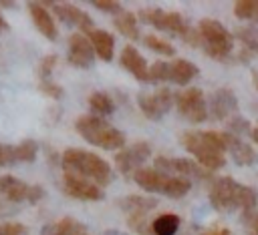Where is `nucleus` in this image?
I'll use <instances>...</instances> for the list:
<instances>
[{"label":"nucleus","instance_id":"1","mask_svg":"<svg viewBox=\"0 0 258 235\" xmlns=\"http://www.w3.org/2000/svg\"><path fill=\"white\" fill-rule=\"evenodd\" d=\"M181 147L206 171H216L226 165V135L216 131H185L179 137Z\"/></svg>","mask_w":258,"mask_h":235},{"label":"nucleus","instance_id":"2","mask_svg":"<svg viewBox=\"0 0 258 235\" xmlns=\"http://www.w3.org/2000/svg\"><path fill=\"white\" fill-rule=\"evenodd\" d=\"M210 205L220 213L250 211L258 205V193L254 187L242 185L232 177H218L212 181L208 193Z\"/></svg>","mask_w":258,"mask_h":235},{"label":"nucleus","instance_id":"3","mask_svg":"<svg viewBox=\"0 0 258 235\" xmlns=\"http://www.w3.org/2000/svg\"><path fill=\"white\" fill-rule=\"evenodd\" d=\"M60 163H62L64 173L89 179L99 187H107L113 181L111 165L105 159H101L99 155L89 153L85 149H77V147L67 149L62 153V157H60Z\"/></svg>","mask_w":258,"mask_h":235},{"label":"nucleus","instance_id":"4","mask_svg":"<svg viewBox=\"0 0 258 235\" xmlns=\"http://www.w3.org/2000/svg\"><path fill=\"white\" fill-rule=\"evenodd\" d=\"M77 133L91 145L113 151V149H123L125 147V135L115 129L111 123H107L103 116L97 114H83L75 123Z\"/></svg>","mask_w":258,"mask_h":235},{"label":"nucleus","instance_id":"5","mask_svg":"<svg viewBox=\"0 0 258 235\" xmlns=\"http://www.w3.org/2000/svg\"><path fill=\"white\" fill-rule=\"evenodd\" d=\"M198 46L216 60H226L234 50V34L214 18H202L198 24Z\"/></svg>","mask_w":258,"mask_h":235},{"label":"nucleus","instance_id":"6","mask_svg":"<svg viewBox=\"0 0 258 235\" xmlns=\"http://www.w3.org/2000/svg\"><path fill=\"white\" fill-rule=\"evenodd\" d=\"M133 181L147 193H159L165 195L169 199H181L185 193H189L191 189V179H183V177H173L167 173L153 169H139L133 173Z\"/></svg>","mask_w":258,"mask_h":235},{"label":"nucleus","instance_id":"7","mask_svg":"<svg viewBox=\"0 0 258 235\" xmlns=\"http://www.w3.org/2000/svg\"><path fill=\"white\" fill-rule=\"evenodd\" d=\"M139 20H143L145 24H151L153 28L161 30V32H169L175 34L177 38L198 46V30H194L179 12H169V10H161V8H143L139 10Z\"/></svg>","mask_w":258,"mask_h":235},{"label":"nucleus","instance_id":"8","mask_svg":"<svg viewBox=\"0 0 258 235\" xmlns=\"http://www.w3.org/2000/svg\"><path fill=\"white\" fill-rule=\"evenodd\" d=\"M0 195L12 203H30L36 205L44 199L46 191L40 185H26L24 181L12 175H0Z\"/></svg>","mask_w":258,"mask_h":235},{"label":"nucleus","instance_id":"9","mask_svg":"<svg viewBox=\"0 0 258 235\" xmlns=\"http://www.w3.org/2000/svg\"><path fill=\"white\" fill-rule=\"evenodd\" d=\"M177 112L189 123H204L208 119V100L198 86H187L175 94Z\"/></svg>","mask_w":258,"mask_h":235},{"label":"nucleus","instance_id":"10","mask_svg":"<svg viewBox=\"0 0 258 235\" xmlns=\"http://www.w3.org/2000/svg\"><path fill=\"white\" fill-rule=\"evenodd\" d=\"M153 167L161 173L173 175V177H183V179H212V171H206L202 165H198L191 159L183 157H155Z\"/></svg>","mask_w":258,"mask_h":235},{"label":"nucleus","instance_id":"11","mask_svg":"<svg viewBox=\"0 0 258 235\" xmlns=\"http://www.w3.org/2000/svg\"><path fill=\"white\" fill-rule=\"evenodd\" d=\"M175 102V94L169 88H159L155 92H143L137 96V104L141 108V112L149 119V121H159L163 119V114L169 112V108Z\"/></svg>","mask_w":258,"mask_h":235},{"label":"nucleus","instance_id":"12","mask_svg":"<svg viewBox=\"0 0 258 235\" xmlns=\"http://www.w3.org/2000/svg\"><path fill=\"white\" fill-rule=\"evenodd\" d=\"M151 157V145L147 141H137L129 147H123L115 153V165L117 171L127 175L131 171H139L141 165Z\"/></svg>","mask_w":258,"mask_h":235},{"label":"nucleus","instance_id":"13","mask_svg":"<svg viewBox=\"0 0 258 235\" xmlns=\"http://www.w3.org/2000/svg\"><path fill=\"white\" fill-rule=\"evenodd\" d=\"M62 191L69 197L79 199V201H101L105 197L103 187H99L93 181L83 179L79 175H71V173L62 175Z\"/></svg>","mask_w":258,"mask_h":235},{"label":"nucleus","instance_id":"14","mask_svg":"<svg viewBox=\"0 0 258 235\" xmlns=\"http://www.w3.org/2000/svg\"><path fill=\"white\" fill-rule=\"evenodd\" d=\"M208 114L216 121H230L232 116L238 114V96L234 94L232 88H218L210 94L208 100Z\"/></svg>","mask_w":258,"mask_h":235},{"label":"nucleus","instance_id":"15","mask_svg":"<svg viewBox=\"0 0 258 235\" xmlns=\"http://www.w3.org/2000/svg\"><path fill=\"white\" fill-rule=\"evenodd\" d=\"M95 50L89 42V38L81 32H73L69 36V52H67V60L77 66V68H83V70H89L93 68L95 64Z\"/></svg>","mask_w":258,"mask_h":235},{"label":"nucleus","instance_id":"16","mask_svg":"<svg viewBox=\"0 0 258 235\" xmlns=\"http://www.w3.org/2000/svg\"><path fill=\"white\" fill-rule=\"evenodd\" d=\"M226 147H228V153L232 157V161L238 165V167H254L258 165V153L256 149H252L248 143H244L240 137H234L230 133H226Z\"/></svg>","mask_w":258,"mask_h":235},{"label":"nucleus","instance_id":"17","mask_svg":"<svg viewBox=\"0 0 258 235\" xmlns=\"http://www.w3.org/2000/svg\"><path fill=\"white\" fill-rule=\"evenodd\" d=\"M52 12L58 20H62L67 26H77V28H83V30H93V18L81 10L79 6H73V4H56L52 2Z\"/></svg>","mask_w":258,"mask_h":235},{"label":"nucleus","instance_id":"18","mask_svg":"<svg viewBox=\"0 0 258 235\" xmlns=\"http://www.w3.org/2000/svg\"><path fill=\"white\" fill-rule=\"evenodd\" d=\"M119 62H121V66H123L131 76H135V78L141 80V82H149V66H147V60L137 52L135 46L127 44V46L121 50Z\"/></svg>","mask_w":258,"mask_h":235},{"label":"nucleus","instance_id":"19","mask_svg":"<svg viewBox=\"0 0 258 235\" xmlns=\"http://www.w3.org/2000/svg\"><path fill=\"white\" fill-rule=\"evenodd\" d=\"M28 10H30V16H32V22H34L36 30L42 36H46L48 40H56L58 30H56L52 14L44 8V4L42 2H28Z\"/></svg>","mask_w":258,"mask_h":235},{"label":"nucleus","instance_id":"20","mask_svg":"<svg viewBox=\"0 0 258 235\" xmlns=\"http://www.w3.org/2000/svg\"><path fill=\"white\" fill-rule=\"evenodd\" d=\"M87 38H89L95 54L101 60L109 62L113 58V52H115V38H113V34H109L107 30H101V28H93V30L87 32Z\"/></svg>","mask_w":258,"mask_h":235},{"label":"nucleus","instance_id":"21","mask_svg":"<svg viewBox=\"0 0 258 235\" xmlns=\"http://www.w3.org/2000/svg\"><path fill=\"white\" fill-rule=\"evenodd\" d=\"M40 235H85V225L75 217H60L40 229Z\"/></svg>","mask_w":258,"mask_h":235},{"label":"nucleus","instance_id":"22","mask_svg":"<svg viewBox=\"0 0 258 235\" xmlns=\"http://www.w3.org/2000/svg\"><path fill=\"white\" fill-rule=\"evenodd\" d=\"M200 74L198 66L191 62V60H185V58H177L169 64V82H175V84H189L196 76Z\"/></svg>","mask_w":258,"mask_h":235},{"label":"nucleus","instance_id":"23","mask_svg":"<svg viewBox=\"0 0 258 235\" xmlns=\"http://www.w3.org/2000/svg\"><path fill=\"white\" fill-rule=\"evenodd\" d=\"M117 205L123 211H127V215H149V211L157 207V199L155 197H141V195H127Z\"/></svg>","mask_w":258,"mask_h":235},{"label":"nucleus","instance_id":"24","mask_svg":"<svg viewBox=\"0 0 258 235\" xmlns=\"http://www.w3.org/2000/svg\"><path fill=\"white\" fill-rule=\"evenodd\" d=\"M179 225H181L179 215H175V213H161L159 217L153 219L151 233L153 235H175Z\"/></svg>","mask_w":258,"mask_h":235},{"label":"nucleus","instance_id":"25","mask_svg":"<svg viewBox=\"0 0 258 235\" xmlns=\"http://www.w3.org/2000/svg\"><path fill=\"white\" fill-rule=\"evenodd\" d=\"M113 26L117 28V32H121L123 36L131 38V40H137L139 38V28H137V16L133 12H127L123 10L121 14H117L113 18Z\"/></svg>","mask_w":258,"mask_h":235},{"label":"nucleus","instance_id":"26","mask_svg":"<svg viewBox=\"0 0 258 235\" xmlns=\"http://www.w3.org/2000/svg\"><path fill=\"white\" fill-rule=\"evenodd\" d=\"M89 106H91L99 116H109V114L115 112V100H113L107 92H101V90H97V92H93V94L89 96Z\"/></svg>","mask_w":258,"mask_h":235},{"label":"nucleus","instance_id":"27","mask_svg":"<svg viewBox=\"0 0 258 235\" xmlns=\"http://www.w3.org/2000/svg\"><path fill=\"white\" fill-rule=\"evenodd\" d=\"M234 16L248 20L250 24L258 22V0H238L234 2Z\"/></svg>","mask_w":258,"mask_h":235},{"label":"nucleus","instance_id":"28","mask_svg":"<svg viewBox=\"0 0 258 235\" xmlns=\"http://www.w3.org/2000/svg\"><path fill=\"white\" fill-rule=\"evenodd\" d=\"M234 36L240 38V42L244 44V50L258 54V22H256V24H250V26L238 28V30L234 32Z\"/></svg>","mask_w":258,"mask_h":235},{"label":"nucleus","instance_id":"29","mask_svg":"<svg viewBox=\"0 0 258 235\" xmlns=\"http://www.w3.org/2000/svg\"><path fill=\"white\" fill-rule=\"evenodd\" d=\"M16 151V161L18 163H34L38 155V143L32 139H24L18 145H14Z\"/></svg>","mask_w":258,"mask_h":235},{"label":"nucleus","instance_id":"30","mask_svg":"<svg viewBox=\"0 0 258 235\" xmlns=\"http://www.w3.org/2000/svg\"><path fill=\"white\" fill-rule=\"evenodd\" d=\"M143 44H145L149 50H153V52H157V54H163V56H173V54H175V46H173L169 40H165V38H161V36H155V34L143 36Z\"/></svg>","mask_w":258,"mask_h":235},{"label":"nucleus","instance_id":"31","mask_svg":"<svg viewBox=\"0 0 258 235\" xmlns=\"http://www.w3.org/2000/svg\"><path fill=\"white\" fill-rule=\"evenodd\" d=\"M252 129H254V127L250 125V121L244 119V116H240V114H236V116H232L230 121H226V133H230V135H234V137L250 135Z\"/></svg>","mask_w":258,"mask_h":235},{"label":"nucleus","instance_id":"32","mask_svg":"<svg viewBox=\"0 0 258 235\" xmlns=\"http://www.w3.org/2000/svg\"><path fill=\"white\" fill-rule=\"evenodd\" d=\"M149 82H169V62H153V66H149Z\"/></svg>","mask_w":258,"mask_h":235},{"label":"nucleus","instance_id":"33","mask_svg":"<svg viewBox=\"0 0 258 235\" xmlns=\"http://www.w3.org/2000/svg\"><path fill=\"white\" fill-rule=\"evenodd\" d=\"M242 227L246 235H258V209H250V211H242Z\"/></svg>","mask_w":258,"mask_h":235},{"label":"nucleus","instance_id":"34","mask_svg":"<svg viewBox=\"0 0 258 235\" xmlns=\"http://www.w3.org/2000/svg\"><path fill=\"white\" fill-rule=\"evenodd\" d=\"M38 88L46 94V96H50V98H54V100H58V98H62V94H64V90H62V86L58 84V82H54L52 78H46V80H40V84H38Z\"/></svg>","mask_w":258,"mask_h":235},{"label":"nucleus","instance_id":"35","mask_svg":"<svg viewBox=\"0 0 258 235\" xmlns=\"http://www.w3.org/2000/svg\"><path fill=\"white\" fill-rule=\"evenodd\" d=\"M89 4H93L97 10H101V12H107V14H121L123 12V8H121V4L119 2H115V0H91Z\"/></svg>","mask_w":258,"mask_h":235},{"label":"nucleus","instance_id":"36","mask_svg":"<svg viewBox=\"0 0 258 235\" xmlns=\"http://www.w3.org/2000/svg\"><path fill=\"white\" fill-rule=\"evenodd\" d=\"M54 66H56V54H46V56L40 60V64H38V76H40V80L50 78Z\"/></svg>","mask_w":258,"mask_h":235},{"label":"nucleus","instance_id":"37","mask_svg":"<svg viewBox=\"0 0 258 235\" xmlns=\"http://www.w3.org/2000/svg\"><path fill=\"white\" fill-rule=\"evenodd\" d=\"M18 163L16 161V151H14V145H4L0 143V167H10Z\"/></svg>","mask_w":258,"mask_h":235},{"label":"nucleus","instance_id":"38","mask_svg":"<svg viewBox=\"0 0 258 235\" xmlns=\"http://www.w3.org/2000/svg\"><path fill=\"white\" fill-rule=\"evenodd\" d=\"M0 235H28V227L22 223H2Z\"/></svg>","mask_w":258,"mask_h":235},{"label":"nucleus","instance_id":"39","mask_svg":"<svg viewBox=\"0 0 258 235\" xmlns=\"http://www.w3.org/2000/svg\"><path fill=\"white\" fill-rule=\"evenodd\" d=\"M200 235H232V231H230L228 227H218V225H214V227H206Z\"/></svg>","mask_w":258,"mask_h":235},{"label":"nucleus","instance_id":"40","mask_svg":"<svg viewBox=\"0 0 258 235\" xmlns=\"http://www.w3.org/2000/svg\"><path fill=\"white\" fill-rule=\"evenodd\" d=\"M103 235H129V233H125V231H121V229H107Z\"/></svg>","mask_w":258,"mask_h":235},{"label":"nucleus","instance_id":"41","mask_svg":"<svg viewBox=\"0 0 258 235\" xmlns=\"http://www.w3.org/2000/svg\"><path fill=\"white\" fill-rule=\"evenodd\" d=\"M250 137H252V141H254V143L258 145V125H256V127L252 129V133H250Z\"/></svg>","mask_w":258,"mask_h":235},{"label":"nucleus","instance_id":"42","mask_svg":"<svg viewBox=\"0 0 258 235\" xmlns=\"http://www.w3.org/2000/svg\"><path fill=\"white\" fill-rule=\"evenodd\" d=\"M252 80H254V86H256V90H258V72H256V70H252Z\"/></svg>","mask_w":258,"mask_h":235},{"label":"nucleus","instance_id":"43","mask_svg":"<svg viewBox=\"0 0 258 235\" xmlns=\"http://www.w3.org/2000/svg\"><path fill=\"white\" fill-rule=\"evenodd\" d=\"M8 28V24H6V20H4V16L0 14V30H6Z\"/></svg>","mask_w":258,"mask_h":235},{"label":"nucleus","instance_id":"44","mask_svg":"<svg viewBox=\"0 0 258 235\" xmlns=\"http://www.w3.org/2000/svg\"><path fill=\"white\" fill-rule=\"evenodd\" d=\"M2 8H14V2H0Z\"/></svg>","mask_w":258,"mask_h":235},{"label":"nucleus","instance_id":"45","mask_svg":"<svg viewBox=\"0 0 258 235\" xmlns=\"http://www.w3.org/2000/svg\"><path fill=\"white\" fill-rule=\"evenodd\" d=\"M85 235H87V233H85Z\"/></svg>","mask_w":258,"mask_h":235}]
</instances>
